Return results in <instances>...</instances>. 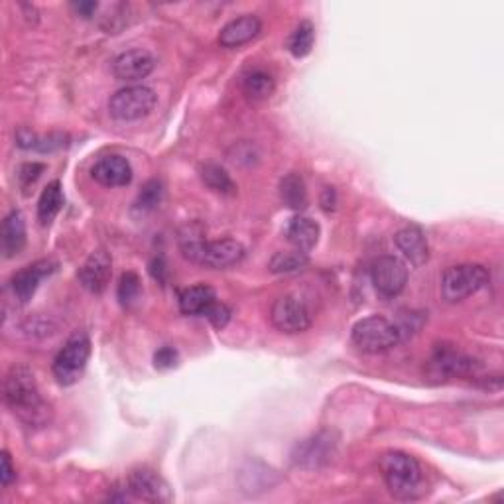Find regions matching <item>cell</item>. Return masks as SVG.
I'll use <instances>...</instances> for the list:
<instances>
[{
  "label": "cell",
  "mask_w": 504,
  "mask_h": 504,
  "mask_svg": "<svg viewBox=\"0 0 504 504\" xmlns=\"http://www.w3.org/2000/svg\"><path fill=\"white\" fill-rule=\"evenodd\" d=\"M272 325L282 333L295 335L312 328V312L295 295H282L274 302L270 312Z\"/></svg>",
  "instance_id": "obj_8"
},
{
  "label": "cell",
  "mask_w": 504,
  "mask_h": 504,
  "mask_svg": "<svg viewBox=\"0 0 504 504\" xmlns=\"http://www.w3.org/2000/svg\"><path fill=\"white\" fill-rule=\"evenodd\" d=\"M262 32V22L259 16L244 14L236 20H231L229 24L221 28L219 44L223 47H239L243 44H249Z\"/></svg>",
  "instance_id": "obj_17"
},
{
  "label": "cell",
  "mask_w": 504,
  "mask_h": 504,
  "mask_svg": "<svg viewBox=\"0 0 504 504\" xmlns=\"http://www.w3.org/2000/svg\"><path fill=\"white\" fill-rule=\"evenodd\" d=\"M162 184L158 182V180H152V182H148L144 187H142V192L141 195H138V200H136V209H141V211H150L154 209V207L162 201Z\"/></svg>",
  "instance_id": "obj_31"
},
{
  "label": "cell",
  "mask_w": 504,
  "mask_h": 504,
  "mask_svg": "<svg viewBox=\"0 0 504 504\" xmlns=\"http://www.w3.org/2000/svg\"><path fill=\"white\" fill-rule=\"evenodd\" d=\"M154 57L146 49H128L113 59V73L121 81H141L154 72Z\"/></svg>",
  "instance_id": "obj_14"
},
{
  "label": "cell",
  "mask_w": 504,
  "mask_h": 504,
  "mask_svg": "<svg viewBox=\"0 0 504 504\" xmlns=\"http://www.w3.org/2000/svg\"><path fill=\"white\" fill-rule=\"evenodd\" d=\"M353 343L364 353H382L392 349L402 339L398 325L382 318V315H371L355 323Z\"/></svg>",
  "instance_id": "obj_4"
},
{
  "label": "cell",
  "mask_w": 504,
  "mask_h": 504,
  "mask_svg": "<svg viewBox=\"0 0 504 504\" xmlns=\"http://www.w3.org/2000/svg\"><path fill=\"white\" fill-rule=\"evenodd\" d=\"M97 3H73L72 8L75 10V13L81 16V18H91L93 13L97 10Z\"/></svg>",
  "instance_id": "obj_36"
},
{
  "label": "cell",
  "mask_w": 504,
  "mask_h": 504,
  "mask_svg": "<svg viewBox=\"0 0 504 504\" xmlns=\"http://www.w3.org/2000/svg\"><path fill=\"white\" fill-rule=\"evenodd\" d=\"M244 246L235 239H219V241H207L203 249L200 251L195 264L207 266L213 270L231 269V266L239 264L244 259Z\"/></svg>",
  "instance_id": "obj_11"
},
{
  "label": "cell",
  "mask_w": 504,
  "mask_h": 504,
  "mask_svg": "<svg viewBox=\"0 0 504 504\" xmlns=\"http://www.w3.org/2000/svg\"><path fill=\"white\" fill-rule=\"evenodd\" d=\"M89 357H91V341L85 333H75L64 345V349L54 359V377L62 387H72L83 377Z\"/></svg>",
  "instance_id": "obj_5"
},
{
  "label": "cell",
  "mask_w": 504,
  "mask_h": 504,
  "mask_svg": "<svg viewBox=\"0 0 504 504\" xmlns=\"http://www.w3.org/2000/svg\"><path fill=\"white\" fill-rule=\"evenodd\" d=\"M201 180L209 187V190L223 193V195H233L236 192V185L231 180V175L226 174L221 166L217 164H205L201 166Z\"/></svg>",
  "instance_id": "obj_26"
},
{
  "label": "cell",
  "mask_w": 504,
  "mask_h": 504,
  "mask_svg": "<svg viewBox=\"0 0 504 504\" xmlns=\"http://www.w3.org/2000/svg\"><path fill=\"white\" fill-rule=\"evenodd\" d=\"M280 200L286 207H290L294 211H303L310 203L308 187H305L303 177L295 172L282 177L280 182Z\"/></svg>",
  "instance_id": "obj_22"
},
{
  "label": "cell",
  "mask_w": 504,
  "mask_h": 504,
  "mask_svg": "<svg viewBox=\"0 0 504 504\" xmlns=\"http://www.w3.org/2000/svg\"><path fill=\"white\" fill-rule=\"evenodd\" d=\"M479 364L467 357L466 353H461L448 345H438L436 351H433L431 359L428 361V377L436 382L449 380L456 377H469L477 371Z\"/></svg>",
  "instance_id": "obj_7"
},
{
  "label": "cell",
  "mask_w": 504,
  "mask_h": 504,
  "mask_svg": "<svg viewBox=\"0 0 504 504\" xmlns=\"http://www.w3.org/2000/svg\"><path fill=\"white\" fill-rule=\"evenodd\" d=\"M333 449L335 441L331 440L329 433H318V436H312L310 440L298 443L292 457L298 467L320 469L331 461Z\"/></svg>",
  "instance_id": "obj_13"
},
{
  "label": "cell",
  "mask_w": 504,
  "mask_h": 504,
  "mask_svg": "<svg viewBox=\"0 0 504 504\" xmlns=\"http://www.w3.org/2000/svg\"><path fill=\"white\" fill-rule=\"evenodd\" d=\"M215 302V290L205 284L192 286L180 294V310L185 315H205Z\"/></svg>",
  "instance_id": "obj_21"
},
{
  "label": "cell",
  "mask_w": 504,
  "mask_h": 504,
  "mask_svg": "<svg viewBox=\"0 0 504 504\" xmlns=\"http://www.w3.org/2000/svg\"><path fill=\"white\" fill-rule=\"evenodd\" d=\"M372 284L384 298L398 295L408 282V269L397 256H382L372 264Z\"/></svg>",
  "instance_id": "obj_9"
},
{
  "label": "cell",
  "mask_w": 504,
  "mask_h": 504,
  "mask_svg": "<svg viewBox=\"0 0 504 504\" xmlns=\"http://www.w3.org/2000/svg\"><path fill=\"white\" fill-rule=\"evenodd\" d=\"M62 207H64L62 184L59 182L47 184V187L42 192V195H39L38 201V221L42 225H49L56 219L57 213L62 211Z\"/></svg>",
  "instance_id": "obj_23"
},
{
  "label": "cell",
  "mask_w": 504,
  "mask_h": 504,
  "mask_svg": "<svg viewBox=\"0 0 504 504\" xmlns=\"http://www.w3.org/2000/svg\"><path fill=\"white\" fill-rule=\"evenodd\" d=\"M42 172H44L42 164H24L22 167H20V174H18L20 184L28 187L30 184H34L38 180L39 174H42Z\"/></svg>",
  "instance_id": "obj_34"
},
{
  "label": "cell",
  "mask_w": 504,
  "mask_h": 504,
  "mask_svg": "<svg viewBox=\"0 0 504 504\" xmlns=\"http://www.w3.org/2000/svg\"><path fill=\"white\" fill-rule=\"evenodd\" d=\"M276 89V83L270 73L256 69V72L246 73L243 79V91L251 101H266L270 98Z\"/></svg>",
  "instance_id": "obj_24"
},
{
  "label": "cell",
  "mask_w": 504,
  "mask_h": 504,
  "mask_svg": "<svg viewBox=\"0 0 504 504\" xmlns=\"http://www.w3.org/2000/svg\"><path fill=\"white\" fill-rule=\"evenodd\" d=\"M394 243H397L398 251L406 256L412 266H423L430 259V246L428 239L420 226H404L397 235H394Z\"/></svg>",
  "instance_id": "obj_18"
},
{
  "label": "cell",
  "mask_w": 504,
  "mask_h": 504,
  "mask_svg": "<svg viewBox=\"0 0 504 504\" xmlns=\"http://www.w3.org/2000/svg\"><path fill=\"white\" fill-rule=\"evenodd\" d=\"M150 272H152V276H154V278H156L158 282H164V280H166V278H164V274H166L164 259H154V261L150 262Z\"/></svg>",
  "instance_id": "obj_37"
},
{
  "label": "cell",
  "mask_w": 504,
  "mask_h": 504,
  "mask_svg": "<svg viewBox=\"0 0 504 504\" xmlns=\"http://www.w3.org/2000/svg\"><path fill=\"white\" fill-rule=\"evenodd\" d=\"M491 274L483 264H459L443 272L441 294L448 302H463L469 295L487 288Z\"/></svg>",
  "instance_id": "obj_3"
},
{
  "label": "cell",
  "mask_w": 504,
  "mask_h": 504,
  "mask_svg": "<svg viewBox=\"0 0 504 504\" xmlns=\"http://www.w3.org/2000/svg\"><path fill=\"white\" fill-rule=\"evenodd\" d=\"M4 402L26 428H46L52 420V408L39 392L34 372L24 364L8 371L4 380Z\"/></svg>",
  "instance_id": "obj_1"
},
{
  "label": "cell",
  "mask_w": 504,
  "mask_h": 504,
  "mask_svg": "<svg viewBox=\"0 0 504 504\" xmlns=\"http://www.w3.org/2000/svg\"><path fill=\"white\" fill-rule=\"evenodd\" d=\"M26 246V223L24 215L20 211H10L0 229V251L4 259H14L16 254L24 251Z\"/></svg>",
  "instance_id": "obj_19"
},
{
  "label": "cell",
  "mask_w": 504,
  "mask_h": 504,
  "mask_svg": "<svg viewBox=\"0 0 504 504\" xmlns=\"http://www.w3.org/2000/svg\"><path fill=\"white\" fill-rule=\"evenodd\" d=\"M14 479H16V469L13 467V459H10L8 451H3V471H0V481H3V487L13 485Z\"/></svg>",
  "instance_id": "obj_35"
},
{
  "label": "cell",
  "mask_w": 504,
  "mask_h": 504,
  "mask_svg": "<svg viewBox=\"0 0 504 504\" xmlns=\"http://www.w3.org/2000/svg\"><path fill=\"white\" fill-rule=\"evenodd\" d=\"M207 243L205 239V229L200 223H192L187 225L185 229L180 233V249L182 254L185 256L187 261L195 262L197 256H200V251L203 249V244Z\"/></svg>",
  "instance_id": "obj_28"
},
{
  "label": "cell",
  "mask_w": 504,
  "mask_h": 504,
  "mask_svg": "<svg viewBox=\"0 0 504 504\" xmlns=\"http://www.w3.org/2000/svg\"><path fill=\"white\" fill-rule=\"evenodd\" d=\"M65 136L62 134H52V136H38L32 131H26V128H20L16 134V142L20 148H26V150H38V152H52L62 148L65 142Z\"/></svg>",
  "instance_id": "obj_25"
},
{
  "label": "cell",
  "mask_w": 504,
  "mask_h": 504,
  "mask_svg": "<svg viewBox=\"0 0 504 504\" xmlns=\"http://www.w3.org/2000/svg\"><path fill=\"white\" fill-rule=\"evenodd\" d=\"M141 290H142V284H141V278H138V274L124 272L121 276V282H118V300H121L123 305H131L132 302L138 300Z\"/></svg>",
  "instance_id": "obj_30"
},
{
  "label": "cell",
  "mask_w": 504,
  "mask_h": 504,
  "mask_svg": "<svg viewBox=\"0 0 504 504\" xmlns=\"http://www.w3.org/2000/svg\"><path fill=\"white\" fill-rule=\"evenodd\" d=\"M111 276H113L111 254H108L105 249H98L89 254V259L83 262L81 269H79L77 278L79 284H81L87 292L103 294L107 290L108 282H111Z\"/></svg>",
  "instance_id": "obj_12"
},
{
  "label": "cell",
  "mask_w": 504,
  "mask_h": 504,
  "mask_svg": "<svg viewBox=\"0 0 504 504\" xmlns=\"http://www.w3.org/2000/svg\"><path fill=\"white\" fill-rule=\"evenodd\" d=\"M308 262H310L308 252L294 249V251L276 252L272 256L269 269L272 274H292V272L302 270L303 266H308Z\"/></svg>",
  "instance_id": "obj_27"
},
{
  "label": "cell",
  "mask_w": 504,
  "mask_h": 504,
  "mask_svg": "<svg viewBox=\"0 0 504 504\" xmlns=\"http://www.w3.org/2000/svg\"><path fill=\"white\" fill-rule=\"evenodd\" d=\"M379 467L392 497L400 500H416L426 492V489H423L422 466L408 453H384L379 461Z\"/></svg>",
  "instance_id": "obj_2"
},
{
  "label": "cell",
  "mask_w": 504,
  "mask_h": 504,
  "mask_svg": "<svg viewBox=\"0 0 504 504\" xmlns=\"http://www.w3.org/2000/svg\"><path fill=\"white\" fill-rule=\"evenodd\" d=\"M177 351L174 347H162L160 351H158L154 355V364H156V369H174L175 364H177Z\"/></svg>",
  "instance_id": "obj_33"
},
{
  "label": "cell",
  "mask_w": 504,
  "mask_h": 504,
  "mask_svg": "<svg viewBox=\"0 0 504 504\" xmlns=\"http://www.w3.org/2000/svg\"><path fill=\"white\" fill-rule=\"evenodd\" d=\"M315 42V28L308 20H303L290 36V42H288V49L294 57H305L313 47Z\"/></svg>",
  "instance_id": "obj_29"
},
{
  "label": "cell",
  "mask_w": 504,
  "mask_h": 504,
  "mask_svg": "<svg viewBox=\"0 0 504 504\" xmlns=\"http://www.w3.org/2000/svg\"><path fill=\"white\" fill-rule=\"evenodd\" d=\"M93 180L105 187H124L132 182L131 162L123 156H105L98 160L91 170Z\"/></svg>",
  "instance_id": "obj_16"
},
{
  "label": "cell",
  "mask_w": 504,
  "mask_h": 504,
  "mask_svg": "<svg viewBox=\"0 0 504 504\" xmlns=\"http://www.w3.org/2000/svg\"><path fill=\"white\" fill-rule=\"evenodd\" d=\"M57 270V262L54 261H38L34 264H28L26 269L14 274L13 278V292L20 303H26L32 300L39 282L47 276H52Z\"/></svg>",
  "instance_id": "obj_15"
},
{
  "label": "cell",
  "mask_w": 504,
  "mask_h": 504,
  "mask_svg": "<svg viewBox=\"0 0 504 504\" xmlns=\"http://www.w3.org/2000/svg\"><path fill=\"white\" fill-rule=\"evenodd\" d=\"M321 229L320 225L305 215H295L286 226V239L294 246L295 251L310 252L320 241Z\"/></svg>",
  "instance_id": "obj_20"
},
{
  "label": "cell",
  "mask_w": 504,
  "mask_h": 504,
  "mask_svg": "<svg viewBox=\"0 0 504 504\" xmlns=\"http://www.w3.org/2000/svg\"><path fill=\"white\" fill-rule=\"evenodd\" d=\"M126 489L138 500L170 502L174 499L167 483L152 469H134L126 479Z\"/></svg>",
  "instance_id": "obj_10"
},
{
  "label": "cell",
  "mask_w": 504,
  "mask_h": 504,
  "mask_svg": "<svg viewBox=\"0 0 504 504\" xmlns=\"http://www.w3.org/2000/svg\"><path fill=\"white\" fill-rule=\"evenodd\" d=\"M205 318L211 321L215 329H223V328H226V323H229V320H231V310L226 308L225 303L215 302L209 308V312L205 313Z\"/></svg>",
  "instance_id": "obj_32"
},
{
  "label": "cell",
  "mask_w": 504,
  "mask_h": 504,
  "mask_svg": "<svg viewBox=\"0 0 504 504\" xmlns=\"http://www.w3.org/2000/svg\"><path fill=\"white\" fill-rule=\"evenodd\" d=\"M158 103V95L154 89L146 85H131L124 87L121 91H116L111 101H108V113L113 118L121 123H132L141 121L148 116Z\"/></svg>",
  "instance_id": "obj_6"
}]
</instances>
